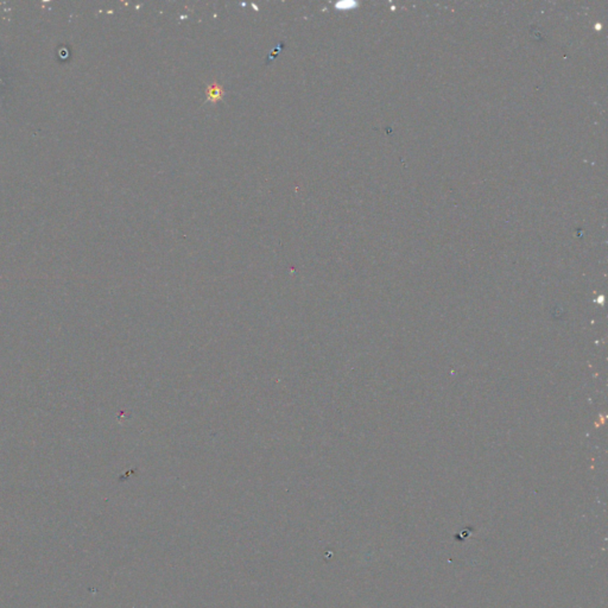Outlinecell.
<instances>
[{
	"label": "cell",
	"mask_w": 608,
	"mask_h": 608,
	"mask_svg": "<svg viewBox=\"0 0 608 608\" xmlns=\"http://www.w3.org/2000/svg\"><path fill=\"white\" fill-rule=\"evenodd\" d=\"M206 94H207V99H206L207 102L216 103L220 101V100H222V98H224L225 91L220 83H218L216 81H213L212 83H209L208 86H207Z\"/></svg>",
	"instance_id": "1"
}]
</instances>
